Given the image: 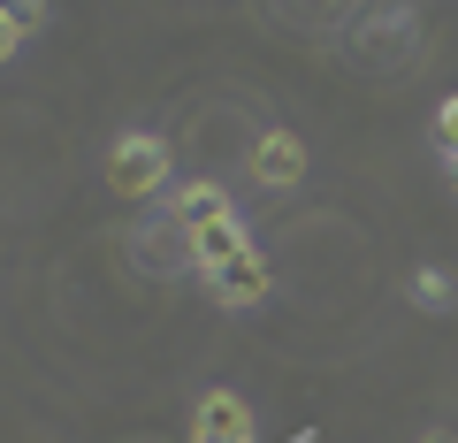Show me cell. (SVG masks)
<instances>
[{
	"mask_svg": "<svg viewBox=\"0 0 458 443\" xmlns=\"http://www.w3.org/2000/svg\"><path fill=\"white\" fill-rule=\"evenodd\" d=\"M107 183L123 199H153L168 183V138H153V131H123L114 138V153H107Z\"/></svg>",
	"mask_w": 458,
	"mask_h": 443,
	"instance_id": "1",
	"label": "cell"
},
{
	"mask_svg": "<svg viewBox=\"0 0 458 443\" xmlns=\"http://www.w3.org/2000/svg\"><path fill=\"white\" fill-rule=\"evenodd\" d=\"M245 168H252L260 192H298V183H306V146H298L291 131H260L252 153H245Z\"/></svg>",
	"mask_w": 458,
	"mask_h": 443,
	"instance_id": "2",
	"label": "cell"
},
{
	"mask_svg": "<svg viewBox=\"0 0 458 443\" xmlns=\"http://www.w3.org/2000/svg\"><path fill=\"white\" fill-rule=\"evenodd\" d=\"M191 443H252V405L237 390H207L191 405Z\"/></svg>",
	"mask_w": 458,
	"mask_h": 443,
	"instance_id": "3",
	"label": "cell"
},
{
	"mask_svg": "<svg viewBox=\"0 0 458 443\" xmlns=\"http://www.w3.org/2000/svg\"><path fill=\"white\" fill-rule=\"evenodd\" d=\"M168 214H176V237H207V230H222V222H237V199H229L222 183H176Z\"/></svg>",
	"mask_w": 458,
	"mask_h": 443,
	"instance_id": "4",
	"label": "cell"
},
{
	"mask_svg": "<svg viewBox=\"0 0 458 443\" xmlns=\"http://www.w3.org/2000/svg\"><path fill=\"white\" fill-rule=\"evenodd\" d=\"M267 260H260V245H245L237 260H222V268H207V291H214V306H260L267 298Z\"/></svg>",
	"mask_w": 458,
	"mask_h": 443,
	"instance_id": "5",
	"label": "cell"
},
{
	"mask_svg": "<svg viewBox=\"0 0 458 443\" xmlns=\"http://www.w3.org/2000/svg\"><path fill=\"white\" fill-rule=\"evenodd\" d=\"M252 237H245V222H222V230H207V237H191V268L207 276V268H222V260H237Z\"/></svg>",
	"mask_w": 458,
	"mask_h": 443,
	"instance_id": "6",
	"label": "cell"
},
{
	"mask_svg": "<svg viewBox=\"0 0 458 443\" xmlns=\"http://www.w3.org/2000/svg\"><path fill=\"white\" fill-rule=\"evenodd\" d=\"M412 298H420L428 313H443L451 306V276H443V268H420V276H412Z\"/></svg>",
	"mask_w": 458,
	"mask_h": 443,
	"instance_id": "7",
	"label": "cell"
},
{
	"mask_svg": "<svg viewBox=\"0 0 458 443\" xmlns=\"http://www.w3.org/2000/svg\"><path fill=\"white\" fill-rule=\"evenodd\" d=\"M436 146H443V153H458V92L436 107Z\"/></svg>",
	"mask_w": 458,
	"mask_h": 443,
	"instance_id": "8",
	"label": "cell"
},
{
	"mask_svg": "<svg viewBox=\"0 0 458 443\" xmlns=\"http://www.w3.org/2000/svg\"><path fill=\"white\" fill-rule=\"evenodd\" d=\"M16 38H23V23H16V8H0V62L16 54Z\"/></svg>",
	"mask_w": 458,
	"mask_h": 443,
	"instance_id": "9",
	"label": "cell"
},
{
	"mask_svg": "<svg viewBox=\"0 0 458 443\" xmlns=\"http://www.w3.org/2000/svg\"><path fill=\"white\" fill-rule=\"evenodd\" d=\"M443 168H451V192H458V153H443Z\"/></svg>",
	"mask_w": 458,
	"mask_h": 443,
	"instance_id": "10",
	"label": "cell"
},
{
	"mask_svg": "<svg viewBox=\"0 0 458 443\" xmlns=\"http://www.w3.org/2000/svg\"><path fill=\"white\" fill-rule=\"evenodd\" d=\"M420 443H451V436H420Z\"/></svg>",
	"mask_w": 458,
	"mask_h": 443,
	"instance_id": "11",
	"label": "cell"
}]
</instances>
